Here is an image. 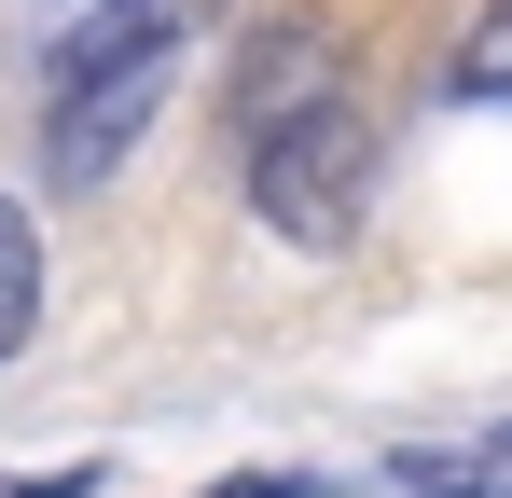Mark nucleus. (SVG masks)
I'll return each instance as SVG.
<instances>
[{"mask_svg":"<svg viewBox=\"0 0 512 498\" xmlns=\"http://www.w3.org/2000/svg\"><path fill=\"white\" fill-rule=\"evenodd\" d=\"M250 208H263L291 249H346V236H360V208H374V111L333 97V83L277 97L263 139H250Z\"/></svg>","mask_w":512,"mask_h":498,"instance_id":"obj_1","label":"nucleus"},{"mask_svg":"<svg viewBox=\"0 0 512 498\" xmlns=\"http://www.w3.org/2000/svg\"><path fill=\"white\" fill-rule=\"evenodd\" d=\"M222 0H42V83L111 70V56H194Z\"/></svg>","mask_w":512,"mask_h":498,"instance_id":"obj_2","label":"nucleus"},{"mask_svg":"<svg viewBox=\"0 0 512 498\" xmlns=\"http://www.w3.org/2000/svg\"><path fill=\"white\" fill-rule=\"evenodd\" d=\"M28 332H42V222L0 194V360H14Z\"/></svg>","mask_w":512,"mask_h":498,"instance_id":"obj_3","label":"nucleus"},{"mask_svg":"<svg viewBox=\"0 0 512 498\" xmlns=\"http://www.w3.org/2000/svg\"><path fill=\"white\" fill-rule=\"evenodd\" d=\"M388 485H416V498H512V429H485L471 457H402Z\"/></svg>","mask_w":512,"mask_h":498,"instance_id":"obj_4","label":"nucleus"},{"mask_svg":"<svg viewBox=\"0 0 512 498\" xmlns=\"http://www.w3.org/2000/svg\"><path fill=\"white\" fill-rule=\"evenodd\" d=\"M0 498H97V457L84 471H0Z\"/></svg>","mask_w":512,"mask_h":498,"instance_id":"obj_5","label":"nucleus"},{"mask_svg":"<svg viewBox=\"0 0 512 498\" xmlns=\"http://www.w3.org/2000/svg\"><path fill=\"white\" fill-rule=\"evenodd\" d=\"M222 498H305V485H291V471H236Z\"/></svg>","mask_w":512,"mask_h":498,"instance_id":"obj_6","label":"nucleus"}]
</instances>
